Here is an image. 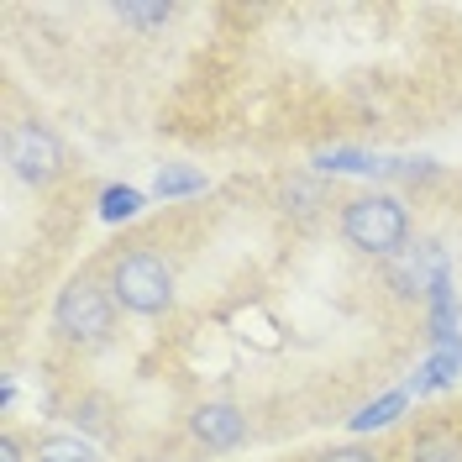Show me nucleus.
<instances>
[{
    "instance_id": "7ed1b4c3",
    "label": "nucleus",
    "mask_w": 462,
    "mask_h": 462,
    "mask_svg": "<svg viewBox=\"0 0 462 462\" xmlns=\"http://www.w3.org/2000/svg\"><path fill=\"white\" fill-rule=\"evenodd\" d=\"M116 305L111 289L100 284V279H89V273H79V279H69V284L58 289L53 300V331L58 342L79 346V352H95V346H106L116 337Z\"/></svg>"
},
{
    "instance_id": "9b49d317",
    "label": "nucleus",
    "mask_w": 462,
    "mask_h": 462,
    "mask_svg": "<svg viewBox=\"0 0 462 462\" xmlns=\"http://www.w3.org/2000/svg\"><path fill=\"white\" fill-rule=\"evenodd\" d=\"M111 16L147 37V32H163L173 22V5H163V0H152V5H143V0H121V5H111Z\"/></svg>"
},
{
    "instance_id": "0eeeda50",
    "label": "nucleus",
    "mask_w": 462,
    "mask_h": 462,
    "mask_svg": "<svg viewBox=\"0 0 462 462\" xmlns=\"http://www.w3.org/2000/svg\"><path fill=\"white\" fill-rule=\"evenodd\" d=\"M326 205H331V195H326L320 173H294V179L279 184V210H284L289 221H316Z\"/></svg>"
},
{
    "instance_id": "4468645a",
    "label": "nucleus",
    "mask_w": 462,
    "mask_h": 462,
    "mask_svg": "<svg viewBox=\"0 0 462 462\" xmlns=\"http://www.w3.org/2000/svg\"><path fill=\"white\" fill-rule=\"evenodd\" d=\"M69 415H74V431L111 436V420H106V415H111V404H106V400H79L74 410H69Z\"/></svg>"
},
{
    "instance_id": "dca6fc26",
    "label": "nucleus",
    "mask_w": 462,
    "mask_h": 462,
    "mask_svg": "<svg viewBox=\"0 0 462 462\" xmlns=\"http://www.w3.org/2000/svg\"><path fill=\"white\" fill-rule=\"evenodd\" d=\"M0 462H22V441H16L11 431L0 436Z\"/></svg>"
},
{
    "instance_id": "6e6552de",
    "label": "nucleus",
    "mask_w": 462,
    "mask_h": 462,
    "mask_svg": "<svg viewBox=\"0 0 462 462\" xmlns=\"http://www.w3.org/2000/svg\"><path fill=\"white\" fill-rule=\"evenodd\" d=\"M32 457L37 462H106L100 457V447L79 431H48L37 436V447H32Z\"/></svg>"
},
{
    "instance_id": "423d86ee",
    "label": "nucleus",
    "mask_w": 462,
    "mask_h": 462,
    "mask_svg": "<svg viewBox=\"0 0 462 462\" xmlns=\"http://www.w3.org/2000/svg\"><path fill=\"white\" fill-rule=\"evenodd\" d=\"M404 462H462V431L452 420H426L420 431L410 436Z\"/></svg>"
},
{
    "instance_id": "9d476101",
    "label": "nucleus",
    "mask_w": 462,
    "mask_h": 462,
    "mask_svg": "<svg viewBox=\"0 0 462 462\" xmlns=\"http://www.w3.org/2000/svg\"><path fill=\"white\" fill-rule=\"evenodd\" d=\"M205 189H210V179L200 169H189V163H163L152 173V195L158 200H184V195H205Z\"/></svg>"
},
{
    "instance_id": "ddd939ff",
    "label": "nucleus",
    "mask_w": 462,
    "mask_h": 462,
    "mask_svg": "<svg viewBox=\"0 0 462 462\" xmlns=\"http://www.w3.org/2000/svg\"><path fill=\"white\" fill-rule=\"evenodd\" d=\"M143 210V189H132V184H111V189H100V221H132Z\"/></svg>"
},
{
    "instance_id": "f8f14e48",
    "label": "nucleus",
    "mask_w": 462,
    "mask_h": 462,
    "mask_svg": "<svg viewBox=\"0 0 462 462\" xmlns=\"http://www.w3.org/2000/svg\"><path fill=\"white\" fill-rule=\"evenodd\" d=\"M404 404H410V389H394V394H383V400L363 404V410L352 415V431H378V426H389Z\"/></svg>"
},
{
    "instance_id": "2eb2a0df",
    "label": "nucleus",
    "mask_w": 462,
    "mask_h": 462,
    "mask_svg": "<svg viewBox=\"0 0 462 462\" xmlns=\"http://www.w3.org/2000/svg\"><path fill=\"white\" fill-rule=\"evenodd\" d=\"M310 462H383V457L368 452V447H326V452H316Z\"/></svg>"
},
{
    "instance_id": "20e7f679",
    "label": "nucleus",
    "mask_w": 462,
    "mask_h": 462,
    "mask_svg": "<svg viewBox=\"0 0 462 462\" xmlns=\"http://www.w3.org/2000/svg\"><path fill=\"white\" fill-rule=\"evenodd\" d=\"M5 169L32 189H48L69 169V147L48 121H11L5 126Z\"/></svg>"
},
{
    "instance_id": "f03ea898",
    "label": "nucleus",
    "mask_w": 462,
    "mask_h": 462,
    "mask_svg": "<svg viewBox=\"0 0 462 462\" xmlns=\"http://www.w3.org/2000/svg\"><path fill=\"white\" fill-rule=\"evenodd\" d=\"M106 289H111V300L126 316H147V320L169 316L173 310V263L158 247H126V253L111 258Z\"/></svg>"
},
{
    "instance_id": "39448f33",
    "label": "nucleus",
    "mask_w": 462,
    "mask_h": 462,
    "mask_svg": "<svg viewBox=\"0 0 462 462\" xmlns=\"http://www.w3.org/2000/svg\"><path fill=\"white\" fill-rule=\"evenodd\" d=\"M189 436L200 441L205 452H236L247 441V415L231 400H205L189 410Z\"/></svg>"
},
{
    "instance_id": "f257e3e1",
    "label": "nucleus",
    "mask_w": 462,
    "mask_h": 462,
    "mask_svg": "<svg viewBox=\"0 0 462 462\" xmlns=\"http://www.w3.org/2000/svg\"><path fill=\"white\" fill-rule=\"evenodd\" d=\"M337 231L352 253L363 258H400L410 247V210L400 195L389 189H368V195H352L337 210Z\"/></svg>"
},
{
    "instance_id": "1a4fd4ad",
    "label": "nucleus",
    "mask_w": 462,
    "mask_h": 462,
    "mask_svg": "<svg viewBox=\"0 0 462 462\" xmlns=\"http://www.w3.org/2000/svg\"><path fill=\"white\" fill-rule=\"evenodd\" d=\"M457 368H462V342H441L415 368V378H410V394H426V389H447L452 378H457Z\"/></svg>"
}]
</instances>
